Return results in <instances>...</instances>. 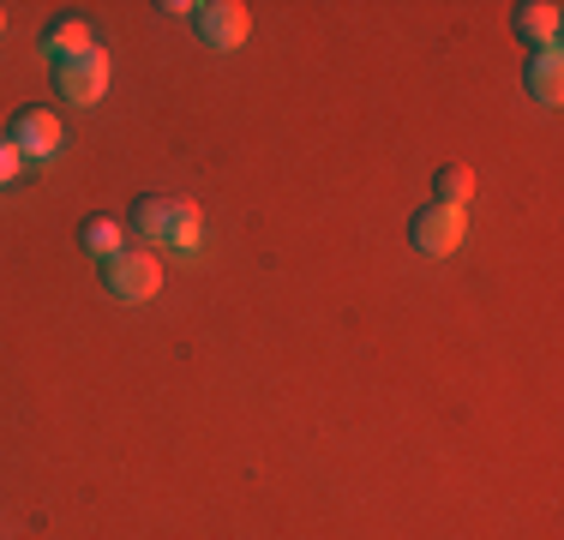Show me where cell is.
<instances>
[{"instance_id": "cell-7", "label": "cell", "mask_w": 564, "mask_h": 540, "mask_svg": "<svg viewBox=\"0 0 564 540\" xmlns=\"http://www.w3.org/2000/svg\"><path fill=\"white\" fill-rule=\"evenodd\" d=\"M510 31H517L529 48H558L564 12L553 7V0H522V7H510Z\"/></svg>"}, {"instance_id": "cell-12", "label": "cell", "mask_w": 564, "mask_h": 540, "mask_svg": "<svg viewBox=\"0 0 564 540\" xmlns=\"http://www.w3.org/2000/svg\"><path fill=\"white\" fill-rule=\"evenodd\" d=\"M24 174V156H19V144L7 139V132H0V186H12Z\"/></svg>"}, {"instance_id": "cell-8", "label": "cell", "mask_w": 564, "mask_h": 540, "mask_svg": "<svg viewBox=\"0 0 564 540\" xmlns=\"http://www.w3.org/2000/svg\"><path fill=\"white\" fill-rule=\"evenodd\" d=\"M522 85H529V97L541 108H558V97H564V54L558 48H534L529 66H522Z\"/></svg>"}, {"instance_id": "cell-2", "label": "cell", "mask_w": 564, "mask_h": 540, "mask_svg": "<svg viewBox=\"0 0 564 540\" xmlns=\"http://www.w3.org/2000/svg\"><path fill=\"white\" fill-rule=\"evenodd\" d=\"M102 282H109L115 301H151L156 289H163V264H156V252H132L120 247L109 264H102Z\"/></svg>"}, {"instance_id": "cell-1", "label": "cell", "mask_w": 564, "mask_h": 540, "mask_svg": "<svg viewBox=\"0 0 564 540\" xmlns=\"http://www.w3.org/2000/svg\"><path fill=\"white\" fill-rule=\"evenodd\" d=\"M132 228H139L151 247H169V252H198L205 240V223L186 198H139L132 205Z\"/></svg>"}, {"instance_id": "cell-11", "label": "cell", "mask_w": 564, "mask_h": 540, "mask_svg": "<svg viewBox=\"0 0 564 540\" xmlns=\"http://www.w3.org/2000/svg\"><path fill=\"white\" fill-rule=\"evenodd\" d=\"M78 247H85L90 259L109 264L120 252V223H115V216H85V223H78Z\"/></svg>"}, {"instance_id": "cell-9", "label": "cell", "mask_w": 564, "mask_h": 540, "mask_svg": "<svg viewBox=\"0 0 564 540\" xmlns=\"http://www.w3.org/2000/svg\"><path fill=\"white\" fill-rule=\"evenodd\" d=\"M90 48H102V43L90 36V24L78 19V12H66V19H55V24L43 31V54H48L55 66H61V61H78V54H90Z\"/></svg>"}, {"instance_id": "cell-3", "label": "cell", "mask_w": 564, "mask_h": 540, "mask_svg": "<svg viewBox=\"0 0 564 540\" xmlns=\"http://www.w3.org/2000/svg\"><path fill=\"white\" fill-rule=\"evenodd\" d=\"M7 139L19 144L24 162H48V156L61 151V115L48 102H24L19 115L7 120Z\"/></svg>"}, {"instance_id": "cell-4", "label": "cell", "mask_w": 564, "mask_h": 540, "mask_svg": "<svg viewBox=\"0 0 564 540\" xmlns=\"http://www.w3.org/2000/svg\"><path fill=\"white\" fill-rule=\"evenodd\" d=\"M463 228H468L463 210H445V205L426 198V205L414 210V223H409V240H414V252H426V259H445V252L463 247Z\"/></svg>"}, {"instance_id": "cell-10", "label": "cell", "mask_w": 564, "mask_h": 540, "mask_svg": "<svg viewBox=\"0 0 564 540\" xmlns=\"http://www.w3.org/2000/svg\"><path fill=\"white\" fill-rule=\"evenodd\" d=\"M468 198H475V174H468L463 162H445V169L433 174V205H445V210H468Z\"/></svg>"}, {"instance_id": "cell-6", "label": "cell", "mask_w": 564, "mask_h": 540, "mask_svg": "<svg viewBox=\"0 0 564 540\" xmlns=\"http://www.w3.org/2000/svg\"><path fill=\"white\" fill-rule=\"evenodd\" d=\"M55 85H61L66 102H102L109 97V54L90 48V54H78V61H61Z\"/></svg>"}, {"instance_id": "cell-13", "label": "cell", "mask_w": 564, "mask_h": 540, "mask_svg": "<svg viewBox=\"0 0 564 540\" xmlns=\"http://www.w3.org/2000/svg\"><path fill=\"white\" fill-rule=\"evenodd\" d=\"M0 31H7V12H0Z\"/></svg>"}, {"instance_id": "cell-5", "label": "cell", "mask_w": 564, "mask_h": 540, "mask_svg": "<svg viewBox=\"0 0 564 540\" xmlns=\"http://www.w3.org/2000/svg\"><path fill=\"white\" fill-rule=\"evenodd\" d=\"M193 31L205 36L210 48H240L252 31V12L240 7V0H205V7H193Z\"/></svg>"}]
</instances>
